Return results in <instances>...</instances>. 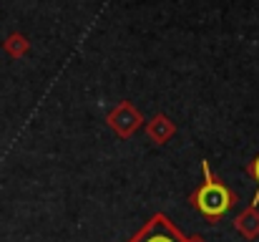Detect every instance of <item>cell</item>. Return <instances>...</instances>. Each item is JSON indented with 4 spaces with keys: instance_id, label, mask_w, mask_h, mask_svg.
I'll return each instance as SVG.
<instances>
[{
    "instance_id": "7",
    "label": "cell",
    "mask_w": 259,
    "mask_h": 242,
    "mask_svg": "<svg viewBox=\"0 0 259 242\" xmlns=\"http://www.w3.org/2000/svg\"><path fill=\"white\" fill-rule=\"evenodd\" d=\"M247 171H249V177H254V182L259 184V157L252 161L249 166H247ZM257 202H259V189H257V194H254V199H252V204L257 207Z\"/></svg>"
},
{
    "instance_id": "8",
    "label": "cell",
    "mask_w": 259,
    "mask_h": 242,
    "mask_svg": "<svg viewBox=\"0 0 259 242\" xmlns=\"http://www.w3.org/2000/svg\"><path fill=\"white\" fill-rule=\"evenodd\" d=\"M186 242H201V240H199V237H194V240H186Z\"/></svg>"
},
{
    "instance_id": "5",
    "label": "cell",
    "mask_w": 259,
    "mask_h": 242,
    "mask_svg": "<svg viewBox=\"0 0 259 242\" xmlns=\"http://www.w3.org/2000/svg\"><path fill=\"white\" fill-rule=\"evenodd\" d=\"M237 230H239L247 240H254L259 235V210L254 204H249V207L237 217Z\"/></svg>"
},
{
    "instance_id": "6",
    "label": "cell",
    "mask_w": 259,
    "mask_h": 242,
    "mask_svg": "<svg viewBox=\"0 0 259 242\" xmlns=\"http://www.w3.org/2000/svg\"><path fill=\"white\" fill-rule=\"evenodd\" d=\"M3 48H5V53H10L13 58H23V56L28 53V41H25L20 33H13V36L5 38Z\"/></svg>"
},
{
    "instance_id": "4",
    "label": "cell",
    "mask_w": 259,
    "mask_h": 242,
    "mask_svg": "<svg viewBox=\"0 0 259 242\" xmlns=\"http://www.w3.org/2000/svg\"><path fill=\"white\" fill-rule=\"evenodd\" d=\"M146 134H149V139H151L154 144H166L174 134H176V126H174V121L169 116L156 114L151 121H146Z\"/></svg>"
},
{
    "instance_id": "1",
    "label": "cell",
    "mask_w": 259,
    "mask_h": 242,
    "mask_svg": "<svg viewBox=\"0 0 259 242\" xmlns=\"http://www.w3.org/2000/svg\"><path fill=\"white\" fill-rule=\"evenodd\" d=\"M201 171H204V182H201V187L191 194V202L199 207V212H201L204 217H209V220H222V217L229 212V207L234 204V194H232V189H229L227 184H222V182L211 174L209 161L201 164Z\"/></svg>"
},
{
    "instance_id": "3",
    "label": "cell",
    "mask_w": 259,
    "mask_h": 242,
    "mask_svg": "<svg viewBox=\"0 0 259 242\" xmlns=\"http://www.w3.org/2000/svg\"><path fill=\"white\" fill-rule=\"evenodd\" d=\"M141 121H144V119H141V114H139L128 101H121V103L108 114V126H111L121 139H128V136L141 126Z\"/></svg>"
},
{
    "instance_id": "2",
    "label": "cell",
    "mask_w": 259,
    "mask_h": 242,
    "mask_svg": "<svg viewBox=\"0 0 259 242\" xmlns=\"http://www.w3.org/2000/svg\"><path fill=\"white\" fill-rule=\"evenodd\" d=\"M128 242H186V237L174 227L164 215H154L146 222V227Z\"/></svg>"
}]
</instances>
